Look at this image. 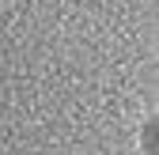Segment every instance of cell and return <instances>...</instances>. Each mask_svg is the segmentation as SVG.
Wrapping results in <instances>:
<instances>
[{"label": "cell", "mask_w": 159, "mask_h": 155, "mask_svg": "<svg viewBox=\"0 0 159 155\" xmlns=\"http://www.w3.org/2000/svg\"><path fill=\"white\" fill-rule=\"evenodd\" d=\"M136 151L140 155H159V113H155V106L140 113V125H136Z\"/></svg>", "instance_id": "6da1fadb"}]
</instances>
